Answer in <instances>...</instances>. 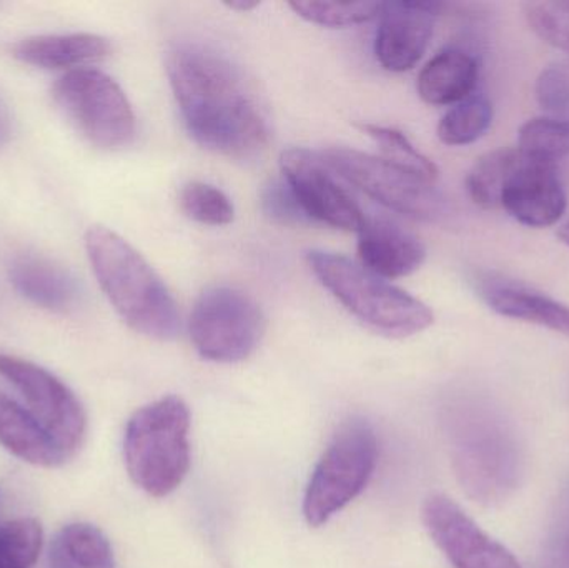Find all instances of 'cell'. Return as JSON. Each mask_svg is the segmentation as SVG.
Returning a JSON list of instances; mask_svg holds the SVG:
<instances>
[{
  "label": "cell",
  "instance_id": "cell-1",
  "mask_svg": "<svg viewBox=\"0 0 569 568\" xmlns=\"http://www.w3.org/2000/svg\"><path fill=\"white\" fill-rule=\"evenodd\" d=\"M167 73L187 132L199 146L237 160L266 150V110L229 57L206 43L182 42L170 50Z\"/></svg>",
  "mask_w": 569,
  "mask_h": 568
},
{
  "label": "cell",
  "instance_id": "cell-2",
  "mask_svg": "<svg viewBox=\"0 0 569 568\" xmlns=\"http://www.w3.org/2000/svg\"><path fill=\"white\" fill-rule=\"evenodd\" d=\"M86 247L97 282L130 329L156 340L179 336L176 299L159 273L126 239L107 227L96 226L87 232Z\"/></svg>",
  "mask_w": 569,
  "mask_h": 568
},
{
  "label": "cell",
  "instance_id": "cell-3",
  "mask_svg": "<svg viewBox=\"0 0 569 568\" xmlns=\"http://www.w3.org/2000/svg\"><path fill=\"white\" fill-rule=\"evenodd\" d=\"M308 266L318 282L365 326L391 339L423 332L433 323L427 303L340 253L310 250Z\"/></svg>",
  "mask_w": 569,
  "mask_h": 568
},
{
  "label": "cell",
  "instance_id": "cell-4",
  "mask_svg": "<svg viewBox=\"0 0 569 568\" xmlns=\"http://www.w3.org/2000/svg\"><path fill=\"white\" fill-rule=\"evenodd\" d=\"M127 472L139 489L162 499L176 492L190 469V410L163 397L130 417L123 436Z\"/></svg>",
  "mask_w": 569,
  "mask_h": 568
},
{
  "label": "cell",
  "instance_id": "cell-5",
  "mask_svg": "<svg viewBox=\"0 0 569 568\" xmlns=\"http://www.w3.org/2000/svg\"><path fill=\"white\" fill-rule=\"evenodd\" d=\"M453 462L463 489L477 502L493 506L520 482L521 450L500 413H458L453 422Z\"/></svg>",
  "mask_w": 569,
  "mask_h": 568
},
{
  "label": "cell",
  "instance_id": "cell-6",
  "mask_svg": "<svg viewBox=\"0 0 569 568\" xmlns=\"http://www.w3.org/2000/svg\"><path fill=\"white\" fill-rule=\"evenodd\" d=\"M378 459L375 430L365 420H348L318 460L303 497L308 526H325L353 502L373 476Z\"/></svg>",
  "mask_w": 569,
  "mask_h": 568
},
{
  "label": "cell",
  "instance_id": "cell-7",
  "mask_svg": "<svg viewBox=\"0 0 569 568\" xmlns=\"http://www.w3.org/2000/svg\"><path fill=\"white\" fill-rule=\"evenodd\" d=\"M53 99L76 129L99 149H123L136 139V113L126 92L100 70H70L53 87Z\"/></svg>",
  "mask_w": 569,
  "mask_h": 568
},
{
  "label": "cell",
  "instance_id": "cell-8",
  "mask_svg": "<svg viewBox=\"0 0 569 568\" xmlns=\"http://www.w3.org/2000/svg\"><path fill=\"white\" fill-rule=\"evenodd\" d=\"M190 340L203 359L236 363L249 359L263 333L266 316L242 290L217 286L203 290L189 319Z\"/></svg>",
  "mask_w": 569,
  "mask_h": 568
},
{
  "label": "cell",
  "instance_id": "cell-9",
  "mask_svg": "<svg viewBox=\"0 0 569 568\" xmlns=\"http://www.w3.org/2000/svg\"><path fill=\"white\" fill-rule=\"evenodd\" d=\"M321 159L341 179L395 212L420 220H438L447 212V203L435 183L418 179L383 157L333 147L325 150Z\"/></svg>",
  "mask_w": 569,
  "mask_h": 568
},
{
  "label": "cell",
  "instance_id": "cell-10",
  "mask_svg": "<svg viewBox=\"0 0 569 568\" xmlns=\"http://www.w3.org/2000/svg\"><path fill=\"white\" fill-rule=\"evenodd\" d=\"M0 376L19 390L29 412L66 454L76 456L87 432V417L76 393L49 370L0 352Z\"/></svg>",
  "mask_w": 569,
  "mask_h": 568
},
{
  "label": "cell",
  "instance_id": "cell-11",
  "mask_svg": "<svg viewBox=\"0 0 569 568\" xmlns=\"http://www.w3.org/2000/svg\"><path fill=\"white\" fill-rule=\"evenodd\" d=\"M284 182L311 222L358 232L365 217L350 193L338 183L321 156L308 149H287L280 157Z\"/></svg>",
  "mask_w": 569,
  "mask_h": 568
},
{
  "label": "cell",
  "instance_id": "cell-12",
  "mask_svg": "<svg viewBox=\"0 0 569 568\" xmlns=\"http://www.w3.org/2000/svg\"><path fill=\"white\" fill-rule=\"evenodd\" d=\"M423 522L455 568H521L510 550L491 539L448 497L431 496L425 502Z\"/></svg>",
  "mask_w": 569,
  "mask_h": 568
},
{
  "label": "cell",
  "instance_id": "cell-13",
  "mask_svg": "<svg viewBox=\"0 0 569 568\" xmlns=\"http://www.w3.org/2000/svg\"><path fill=\"white\" fill-rule=\"evenodd\" d=\"M498 209L535 229L555 226L567 210V192L557 167L528 159L518 150L501 186Z\"/></svg>",
  "mask_w": 569,
  "mask_h": 568
},
{
  "label": "cell",
  "instance_id": "cell-14",
  "mask_svg": "<svg viewBox=\"0 0 569 568\" xmlns=\"http://www.w3.org/2000/svg\"><path fill=\"white\" fill-rule=\"evenodd\" d=\"M443 7L440 2L418 0L383 2L375 39V53L381 67L390 72L413 69L427 52L435 20Z\"/></svg>",
  "mask_w": 569,
  "mask_h": 568
},
{
  "label": "cell",
  "instance_id": "cell-15",
  "mask_svg": "<svg viewBox=\"0 0 569 568\" xmlns=\"http://www.w3.org/2000/svg\"><path fill=\"white\" fill-rule=\"evenodd\" d=\"M475 292L498 316L569 337V307L535 287L497 272L475 273Z\"/></svg>",
  "mask_w": 569,
  "mask_h": 568
},
{
  "label": "cell",
  "instance_id": "cell-16",
  "mask_svg": "<svg viewBox=\"0 0 569 568\" xmlns=\"http://www.w3.org/2000/svg\"><path fill=\"white\" fill-rule=\"evenodd\" d=\"M358 257L365 269L381 279H400L420 269L427 249L410 230L385 217L365 219L358 230Z\"/></svg>",
  "mask_w": 569,
  "mask_h": 568
},
{
  "label": "cell",
  "instance_id": "cell-17",
  "mask_svg": "<svg viewBox=\"0 0 569 568\" xmlns=\"http://www.w3.org/2000/svg\"><path fill=\"white\" fill-rule=\"evenodd\" d=\"M13 289L40 309L69 312L80 302V286L72 272L36 253H20L9 263Z\"/></svg>",
  "mask_w": 569,
  "mask_h": 568
},
{
  "label": "cell",
  "instance_id": "cell-18",
  "mask_svg": "<svg viewBox=\"0 0 569 568\" xmlns=\"http://www.w3.org/2000/svg\"><path fill=\"white\" fill-rule=\"evenodd\" d=\"M480 79V62L460 47L438 52L418 77V93L430 106H455L473 96Z\"/></svg>",
  "mask_w": 569,
  "mask_h": 568
},
{
  "label": "cell",
  "instance_id": "cell-19",
  "mask_svg": "<svg viewBox=\"0 0 569 568\" xmlns=\"http://www.w3.org/2000/svg\"><path fill=\"white\" fill-rule=\"evenodd\" d=\"M0 446L23 462L39 467L62 466L66 454L50 439L36 417L0 392Z\"/></svg>",
  "mask_w": 569,
  "mask_h": 568
},
{
  "label": "cell",
  "instance_id": "cell-20",
  "mask_svg": "<svg viewBox=\"0 0 569 568\" xmlns=\"http://www.w3.org/2000/svg\"><path fill=\"white\" fill-rule=\"evenodd\" d=\"M109 40L93 33L40 36L20 40L13 46V56L30 66L42 69H69L99 62L109 56Z\"/></svg>",
  "mask_w": 569,
  "mask_h": 568
},
{
  "label": "cell",
  "instance_id": "cell-21",
  "mask_svg": "<svg viewBox=\"0 0 569 568\" xmlns=\"http://www.w3.org/2000/svg\"><path fill=\"white\" fill-rule=\"evenodd\" d=\"M49 568H116L109 539L92 524H69L53 537Z\"/></svg>",
  "mask_w": 569,
  "mask_h": 568
},
{
  "label": "cell",
  "instance_id": "cell-22",
  "mask_svg": "<svg viewBox=\"0 0 569 568\" xmlns=\"http://www.w3.org/2000/svg\"><path fill=\"white\" fill-rule=\"evenodd\" d=\"M493 106L483 96H471L455 103L438 123V137L451 147L477 142L490 129Z\"/></svg>",
  "mask_w": 569,
  "mask_h": 568
},
{
  "label": "cell",
  "instance_id": "cell-23",
  "mask_svg": "<svg viewBox=\"0 0 569 568\" xmlns=\"http://www.w3.org/2000/svg\"><path fill=\"white\" fill-rule=\"evenodd\" d=\"M518 150L528 159L555 166L569 156V120L555 117L528 120L520 129Z\"/></svg>",
  "mask_w": 569,
  "mask_h": 568
},
{
  "label": "cell",
  "instance_id": "cell-24",
  "mask_svg": "<svg viewBox=\"0 0 569 568\" xmlns=\"http://www.w3.org/2000/svg\"><path fill=\"white\" fill-rule=\"evenodd\" d=\"M361 130L380 146L385 160L413 173L425 182H437V166L427 156H423L400 130L371 126V123H365L361 126Z\"/></svg>",
  "mask_w": 569,
  "mask_h": 568
},
{
  "label": "cell",
  "instance_id": "cell-25",
  "mask_svg": "<svg viewBox=\"0 0 569 568\" xmlns=\"http://www.w3.org/2000/svg\"><path fill=\"white\" fill-rule=\"evenodd\" d=\"M517 156L518 149L493 150L475 163L467 177V190L481 209H498L501 186Z\"/></svg>",
  "mask_w": 569,
  "mask_h": 568
},
{
  "label": "cell",
  "instance_id": "cell-26",
  "mask_svg": "<svg viewBox=\"0 0 569 568\" xmlns=\"http://www.w3.org/2000/svg\"><path fill=\"white\" fill-rule=\"evenodd\" d=\"M291 9L301 19L317 26L353 27L360 23L378 19L383 9V2H320V0H308V2H290Z\"/></svg>",
  "mask_w": 569,
  "mask_h": 568
},
{
  "label": "cell",
  "instance_id": "cell-27",
  "mask_svg": "<svg viewBox=\"0 0 569 568\" xmlns=\"http://www.w3.org/2000/svg\"><path fill=\"white\" fill-rule=\"evenodd\" d=\"M179 203L189 219L203 226H229L236 217V209L229 196L206 182H189L183 186Z\"/></svg>",
  "mask_w": 569,
  "mask_h": 568
},
{
  "label": "cell",
  "instance_id": "cell-28",
  "mask_svg": "<svg viewBox=\"0 0 569 568\" xmlns=\"http://www.w3.org/2000/svg\"><path fill=\"white\" fill-rule=\"evenodd\" d=\"M42 549V527L33 519L0 526V568H32Z\"/></svg>",
  "mask_w": 569,
  "mask_h": 568
},
{
  "label": "cell",
  "instance_id": "cell-29",
  "mask_svg": "<svg viewBox=\"0 0 569 568\" xmlns=\"http://www.w3.org/2000/svg\"><path fill=\"white\" fill-rule=\"evenodd\" d=\"M523 10L531 30L541 40L569 53V2H527Z\"/></svg>",
  "mask_w": 569,
  "mask_h": 568
},
{
  "label": "cell",
  "instance_id": "cell-30",
  "mask_svg": "<svg viewBox=\"0 0 569 568\" xmlns=\"http://www.w3.org/2000/svg\"><path fill=\"white\" fill-rule=\"evenodd\" d=\"M537 100L555 119L569 120V63L548 66L537 80Z\"/></svg>",
  "mask_w": 569,
  "mask_h": 568
},
{
  "label": "cell",
  "instance_id": "cell-31",
  "mask_svg": "<svg viewBox=\"0 0 569 568\" xmlns=\"http://www.w3.org/2000/svg\"><path fill=\"white\" fill-rule=\"evenodd\" d=\"M262 210L272 222L280 226H300V223L310 222L284 179L270 180L263 187Z\"/></svg>",
  "mask_w": 569,
  "mask_h": 568
},
{
  "label": "cell",
  "instance_id": "cell-32",
  "mask_svg": "<svg viewBox=\"0 0 569 568\" xmlns=\"http://www.w3.org/2000/svg\"><path fill=\"white\" fill-rule=\"evenodd\" d=\"M12 137V116L0 99V147L6 146Z\"/></svg>",
  "mask_w": 569,
  "mask_h": 568
},
{
  "label": "cell",
  "instance_id": "cell-33",
  "mask_svg": "<svg viewBox=\"0 0 569 568\" xmlns=\"http://www.w3.org/2000/svg\"><path fill=\"white\" fill-rule=\"evenodd\" d=\"M227 6L230 7V9H233V10H252V9H256V7H259V2H230V3H227Z\"/></svg>",
  "mask_w": 569,
  "mask_h": 568
},
{
  "label": "cell",
  "instance_id": "cell-34",
  "mask_svg": "<svg viewBox=\"0 0 569 568\" xmlns=\"http://www.w3.org/2000/svg\"><path fill=\"white\" fill-rule=\"evenodd\" d=\"M558 236H560L561 242L567 243L569 247V220L567 223H565L563 227H561L560 232H558Z\"/></svg>",
  "mask_w": 569,
  "mask_h": 568
}]
</instances>
